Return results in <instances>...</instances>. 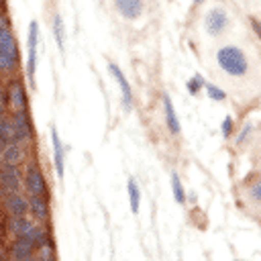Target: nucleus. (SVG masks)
<instances>
[{"mask_svg": "<svg viewBox=\"0 0 261 261\" xmlns=\"http://www.w3.org/2000/svg\"><path fill=\"white\" fill-rule=\"evenodd\" d=\"M216 61H218V67L230 77H243L249 71V61H247L243 49H239L234 45L220 47L216 51Z\"/></svg>", "mask_w": 261, "mask_h": 261, "instance_id": "nucleus-1", "label": "nucleus"}, {"mask_svg": "<svg viewBox=\"0 0 261 261\" xmlns=\"http://www.w3.org/2000/svg\"><path fill=\"white\" fill-rule=\"evenodd\" d=\"M18 69V43L12 27L0 29V73H14Z\"/></svg>", "mask_w": 261, "mask_h": 261, "instance_id": "nucleus-2", "label": "nucleus"}, {"mask_svg": "<svg viewBox=\"0 0 261 261\" xmlns=\"http://www.w3.org/2000/svg\"><path fill=\"white\" fill-rule=\"evenodd\" d=\"M22 186L29 192V196H45V198H49L45 175H43L41 167L35 161L27 163V169H24V175H22Z\"/></svg>", "mask_w": 261, "mask_h": 261, "instance_id": "nucleus-3", "label": "nucleus"}, {"mask_svg": "<svg viewBox=\"0 0 261 261\" xmlns=\"http://www.w3.org/2000/svg\"><path fill=\"white\" fill-rule=\"evenodd\" d=\"M37 47H39V22L31 20L29 39H27V80L35 86V69H37Z\"/></svg>", "mask_w": 261, "mask_h": 261, "instance_id": "nucleus-4", "label": "nucleus"}, {"mask_svg": "<svg viewBox=\"0 0 261 261\" xmlns=\"http://www.w3.org/2000/svg\"><path fill=\"white\" fill-rule=\"evenodd\" d=\"M22 188V173L18 169L16 163H0V190L2 194H10V192H20Z\"/></svg>", "mask_w": 261, "mask_h": 261, "instance_id": "nucleus-5", "label": "nucleus"}, {"mask_svg": "<svg viewBox=\"0 0 261 261\" xmlns=\"http://www.w3.org/2000/svg\"><path fill=\"white\" fill-rule=\"evenodd\" d=\"M12 126H14V141L24 145L33 139V122H31V116H29V110H14L12 114Z\"/></svg>", "mask_w": 261, "mask_h": 261, "instance_id": "nucleus-6", "label": "nucleus"}, {"mask_svg": "<svg viewBox=\"0 0 261 261\" xmlns=\"http://www.w3.org/2000/svg\"><path fill=\"white\" fill-rule=\"evenodd\" d=\"M204 27H206V33L208 35H212V37L220 35L228 27V14H226V10L220 8V6L210 8L208 14H206V18H204Z\"/></svg>", "mask_w": 261, "mask_h": 261, "instance_id": "nucleus-7", "label": "nucleus"}, {"mask_svg": "<svg viewBox=\"0 0 261 261\" xmlns=\"http://www.w3.org/2000/svg\"><path fill=\"white\" fill-rule=\"evenodd\" d=\"M108 71L112 73V77L116 80L118 88H120V94H122V104H124V110H130L133 108V88L128 84V80L124 77L122 69L116 65V63H108Z\"/></svg>", "mask_w": 261, "mask_h": 261, "instance_id": "nucleus-8", "label": "nucleus"}, {"mask_svg": "<svg viewBox=\"0 0 261 261\" xmlns=\"http://www.w3.org/2000/svg\"><path fill=\"white\" fill-rule=\"evenodd\" d=\"M8 253L14 261H35V245L29 239H14L8 247Z\"/></svg>", "mask_w": 261, "mask_h": 261, "instance_id": "nucleus-9", "label": "nucleus"}, {"mask_svg": "<svg viewBox=\"0 0 261 261\" xmlns=\"http://www.w3.org/2000/svg\"><path fill=\"white\" fill-rule=\"evenodd\" d=\"M4 208L10 216H24L29 212V198H24L20 192L4 194Z\"/></svg>", "mask_w": 261, "mask_h": 261, "instance_id": "nucleus-10", "label": "nucleus"}, {"mask_svg": "<svg viewBox=\"0 0 261 261\" xmlns=\"http://www.w3.org/2000/svg\"><path fill=\"white\" fill-rule=\"evenodd\" d=\"M6 94H8V104L14 110H27L29 108V98H27V92H24V86L20 80H12Z\"/></svg>", "mask_w": 261, "mask_h": 261, "instance_id": "nucleus-11", "label": "nucleus"}, {"mask_svg": "<svg viewBox=\"0 0 261 261\" xmlns=\"http://www.w3.org/2000/svg\"><path fill=\"white\" fill-rule=\"evenodd\" d=\"M114 8L118 10V14H122L126 20H135L143 14L145 10V2L143 0H114Z\"/></svg>", "mask_w": 261, "mask_h": 261, "instance_id": "nucleus-12", "label": "nucleus"}, {"mask_svg": "<svg viewBox=\"0 0 261 261\" xmlns=\"http://www.w3.org/2000/svg\"><path fill=\"white\" fill-rule=\"evenodd\" d=\"M51 145H53V165H55V171L59 177H63V169H65V145L61 143L59 139V133L55 126H51Z\"/></svg>", "mask_w": 261, "mask_h": 261, "instance_id": "nucleus-13", "label": "nucleus"}, {"mask_svg": "<svg viewBox=\"0 0 261 261\" xmlns=\"http://www.w3.org/2000/svg\"><path fill=\"white\" fill-rule=\"evenodd\" d=\"M29 212L35 216L37 222H47L49 220V198L29 196Z\"/></svg>", "mask_w": 261, "mask_h": 261, "instance_id": "nucleus-14", "label": "nucleus"}, {"mask_svg": "<svg viewBox=\"0 0 261 261\" xmlns=\"http://www.w3.org/2000/svg\"><path fill=\"white\" fill-rule=\"evenodd\" d=\"M33 222L27 218V216H10V222H8V230L14 239H29L31 237V230H33ZM31 241V239H29Z\"/></svg>", "mask_w": 261, "mask_h": 261, "instance_id": "nucleus-15", "label": "nucleus"}, {"mask_svg": "<svg viewBox=\"0 0 261 261\" xmlns=\"http://www.w3.org/2000/svg\"><path fill=\"white\" fill-rule=\"evenodd\" d=\"M22 157H24V147H22L20 143H16V141L6 143V147H4L2 153H0V161L16 163V165L22 161Z\"/></svg>", "mask_w": 261, "mask_h": 261, "instance_id": "nucleus-16", "label": "nucleus"}, {"mask_svg": "<svg viewBox=\"0 0 261 261\" xmlns=\"http://www.w3.org/2000/svg\"><path fill=\"white\" fill-rule=\"evenodd\" d=\"M163 110H165V124H167L169 133H171V135H179V120H177L173 102H171V98H169L167 94L163 96Z\"/></svg>", "mask_w": 261, "mask_h": 261, "instance_id": "nucleus-17", "label": "nucleus"}, {"mask_svg": "<svg viewBox=\"0 0 261 261\" xmlns=\"http://www.w3.org/2000/svg\"><path fill=\"white\" fill-rule=\"evenodd\" d=\"M51 33H53V39H55V43H57L59 51L63 53V49H65V27H63V20H61V16H59V14H55V16H53Z\"/></svg>", "mask_w": 261, "mask_h": 261, "instance_id": "nucleus-18", "label": "nucleus"}, {"mask_svg": "<svg viewBox=\"0 0 261 261\" xmlns=\"http://www.w3.org/2000/svg\"><path fill=\"white\" fill-rule=\"evenodd\" d=\"M126 192H128L130 210H133V214H137L139 212V206H141V190H139V186H137V181L133 177L126 181Z\"/></svg>", "mask_w": 261, "mask_h": 261, "instance_id": "nucleus-19", "label": "nucleus"}, {"mask_svg": "<svg viewBox=\"0 0 261 261\" xmlns=\"http://www.w3.org/2000/svg\"><path fill=\"white\" fill-rule=\"evenodd\" d=\"M171 190H173V198L177 204H184L186 202V192L181 188V181H179V175L177 173H171Z\"/></svg>", "mask_w": 261, "mask_h": 261, "instance_id": "nucleus-20", "label": "nucleus"}, {"mask_svg": "<svg viewBox=\"0 0 261 261\" xmlns=\"http://www.w3.org/2000/svg\"><path fill=\"white\" fill-rule=\"evenodd\" d=\"M204 86H206V94H208L210 100H218V102H220V100L226 98V94H224L218 86H214V84H204Z\"/></svg>", "mask_w": 261, "mask_h": 261, "instance_id": "nucleus-21", "label": "nucleus"}, {"mask_svg": "<svg viewBox=\"0 0 261 261\" xmlns=\"http://www.w3.org/2000/svg\"><path fill=\"white\" fill-rule=\"evenodd\" d=\"M202 86H204V77H202L200 73H196V75L188 82V92H190L192 96H196V94H198V90H200Z\"/></svg>", "mask_w": 261, "mask_h": 261, "instance_id": "nucleus-22", "label": "nucleus"}, {"mask_svg": "<svg viewBox=\"0 0 261 261\" xmlns=\"http://www.w3.org/2000/svg\"><path fill=\"white\" fill-rule=\"evenodd\" d=\"M232 126H234V122H232V118L230 116H224V120H222V137H230V133H232Z\"/></svg>", "mask_w": 261, "mask_h": 261, "instance_id": "nucleus-23", "label": "nucleus"}, {"mask_svg": "<svg viewBox=\"0 0 261 261\" xmlns=\"http://www.w3.org/2000/svg\"><path fill=\"white\" fill-rule=\"evenodd\" d=\"M249 196H251L255 202H261V179H259V181H255V184L251 186V190H249Z\"/></svg>", "mask_w": 261, "mask_h": 261, "instance_id": "nucleus-24", "label": "nucleus"}, {"mask_svg": "<svg viewBox=\"0 0 261 261\" xmlns=\"http://www.w3.org/2000/svg\"><path fill=\"white\" fill-rule=\"evenodd\" d=\"M6 106H8V94L4 88H0V114H4Z\"/></svg>", "mask_w": 261, "mask_h": 261, "instance_id": "nucleus-25", "label": "nucleus"}, {"mask_svg": "<svg viewBox=\"0 0 261 261\" xmlns=\"http://www.w3.org/2000/svg\"><path fill=\"white\" fill-rule=\"evenodd\" d=\"M249 133H251V124H245V126H243V130H241V135L237 137V143H243V141H245V137H247Z\"/></svg>", "mask_w": 261, "mask_h": 261, "instance_id": "nucleus-26", "label": "nucleus"}, {"mask_svg": "<svg viewBox=\"0 0 261 261\" xmlns=\"http://www.w3.org/2000/svg\"><path fill=\"white\" fill-rule=\"evenodd\" d=\"M251 27H253V31L257 33V37L261 39V22H259L257 18H251Z\"/></svg>", "mask_w": 261, "mask_h": 261, "instance_id": "nucleus-27", "label": "nucleus"}, {"mask_svg": "<svg viewBox=\"0 0 261 261\" xmlns=\"http://www.w3.org/2000/svg\"><path fill=\"white\" fill-rule=\"evenodd\" d=\"M6 27H10V18H8L6 12H2L0 14V29H6Z\"/></svg>", "mask_w": 261, "mask_h": 261, "instance_id": "nucleus-28", "label": "nucleus"}, {"mask_svg": "<svg viewBox=\"0 0 261 261\" xmlns=\"http://www.w3.org/2000/svg\"><path fill=\"white\" fill-rule=\"evenodd\" d=\"M4 147H6V141H2V139H0V153H2V149H4Z\"/></svg>", "mask_w": 261, "mask_h": 261, "instance_id": "nucleus-29", "label": "nucleus"}, {"mask_svg": "<svg viewBox=\"0 0 261 261\" xmlns=\"http://www.w3.org/2000/svg\"><path fill=\"white\" fill-rule=\"evenodd\" d=\"M192 2H196V4H198V2H204V0H192Z\"/></svg>", "mask_w": 261, "mask_h": 261, "instance_id": "nucleus-30", "label": "nucleus"}, {"mask_svg": "<svg viewBox=\"0 0 261 261\" xmlns=\"http://www.w3.org/2000/svg\"><path fill=\"white\" fill-rule=\"evenodd\" d=\"M12 261H14V259H12Z\"/></svg>", "mask_w": 261, "mask_h": 261, "instance_id": "nucleus-31", "label": "nucleus"}]
</instances>
